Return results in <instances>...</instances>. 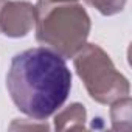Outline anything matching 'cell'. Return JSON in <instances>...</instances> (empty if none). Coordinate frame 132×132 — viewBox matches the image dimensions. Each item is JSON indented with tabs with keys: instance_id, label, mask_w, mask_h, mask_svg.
Segmentation results:
<instances>
[{
	"instance_id": "6da1fadb",
	"label": "cell",
	"mask_w": 132,
	"mask_h": 132,
	"mask_svg": "<svg viewBox=\"0 0 132 132\" xmlns=\"http://www.w3.org/2000/svg\"><path fill=\"white\" fill-rule=\"evenodd\" d=\"M6 89L22 113L34 121H45L67 101L72 73L62 56L50 48L36 47L13 57Z\"/></svg>"
},
{
	"instance_id": "7a4b0ae2",
	"label": "cell",
	"mask_w": 132,
	"mask_h": 132,
	"mask_svg": "<svg viewBox=\"0 0 132 132\" xmlns=\"http://www.w3.org/2000/svg\"><path fill=\"white\" fill-rule=\"evenodd\" d=\"M36 10V40L64 59L73 57L86 44L92 28L90 17L76 2L39 0Z\"/></svg>"
},
{
	"instance_id": "3957f363",
	"label": "cell",
	"mask_w": 132,
	"mask_h": 132,
	"mask_svg": "<svg viewBox=\"0 0 132 132\" xmlns=\"http://www.w3.org/2000/svg\"><path fill=\"white\" fill-rule=\"evenodd\" d=\"M73 65L93 101L112 104L123 96H129L127 78L117 70L110 56L100 45L86 44L73 56Z\"/></svg>"
},
{
	"instance_id": "277c9868",
	"label": "cell",
	"mask_w": 132,
	"mask_h": 132,
	"mask_svg": "<svg viewBox=\"0 0 132 132\" xmlns=\"http://www.w3.org/2000/svg\"><path fill=\"white\" fill-rule=\"evenodd\" d=\"M36 23L34 5L25 0H0V34L25 37Z\"/></svg>"
},
{
	"instance_id": "5b68a950",
	"label": "cell",
	"mask_w": 132,
	"mask_h": 132,
	"mask_svg": "<svg viewBox=\"0 0 132 132\" xmlns=\"http://www.w3.org/2000/svg\"><path fill=\"white\" fill-rule=\"evenodd\" d=\"M87 110L81 103H73L64 110L57 112L54 117V129L56 130H82L86 129Z\"/></svg>"
},
{
	"instance_id": "8992f818",
	"label": "cell",
	"mask_w": 132,
	"mask_h": 132,
	"mask_svg": "<svg viewBox=\"0 0 132 132\" xmlns=\"http://www.w3.org/2000/svg\"><path fill=\"white\" fill-rule=\"evenodd\" d=\"M110 118H112L113 130H129L130 129V98L129 96H123L112 103Z\"/></svg>"
},
{
	"instance_id": "52a82bcc",
	"label": "cell",
	"mask_w": 132,
	"mask_h": 132,
	"mask_svg": "<svg viewBox=\"0 0 132 132\" xmlns=\"http://www.w3.org/2000/svg\"><path fill=\"white\" fill-rule=\"evenodd\" d=\"M127 0H86V3L95 8L103 16H115L121 13Z\"/></svg>"
},
{
	"instance_id": "ba28073f",
	"label": "cell",
	"mask_w": 132,
	"mask_h": 132,
	"mask_svg": "<svg viewBox=\"0 0 132 132\" xmlns=\"http://www.w3.org/2000/svg\"><path fill=\"white\" fill-rule=\"evenodd\" d=\"M48 2H78V0H48Z\"/></svg>"
}]
</instances>
